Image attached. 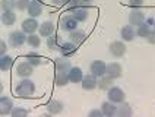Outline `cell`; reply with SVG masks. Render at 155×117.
<instances>
[{"instance_id":"6da1fadb","label":"cell","mask_w":155,"mask_h":117,"mask_svg":"<svg viewBox=\"0 0 155 117\" xmlns=\"http://www.w3.org/2000/svg\"><path fill=\"white\" fill-rule=\"evenodd\" d=\"M35 92V85L32 81L24 78L19 84L16 85V94L21 98H31Z\"/></svg>"},{"instance_id":"7a4b0ae2","label":"cell","mask_w":155,"mask_h":117,"mask_svg":"<svg viewBox=\"0 0 155 117\" xmlns=\"http://www.w3.org/2000/svg\"><path fill=\"white\" fill-rule=\"evenodd\" d=\"M25 42H26V35L24 31H15V32L9 34V44H10L13 48L22 47Z\"/></svg>"},{"instance_id":"3957f363","label":"cell","mask_w":155,"mask_h":117,"mask_svg":"<svg viewBox=\"0 0 155 117\" xmlns=\"http://www.w3.org/2000/svg\"><path fill=\"white\" fill-rule=\"evenodd\" d=\"M107 97H108V100L114 102V104H120L124 101L126 98V95H124V91L119 88V86H111L108 91H107Z\"/></svg>"},{"instance_id":"277c9868","label":"cell","mask_w":155,"mask_h":117,"mask_svg":"<svg viewBox=\"0 0 155 117\" xmlns=\"http://www.w3.org/2000/svg\"><path fill=\"white\" fill-rule=\"evenodd\" d=\"M60 28L66 32H72L78 28V19L73 15H66L61 18L60 21Z\"/></svg>"},{"instance_id":"5b68a950","label":"cell","mask_w":155,"mask_h":117,"mask_svg":"<svg viewBox=\"0 0 155 117\" xmlns=\"http://www.w3.org/2000/svg\"><path fill=\"white\" fill-rule=\"evenodd\" d=\"M108 51H110V54H111L113 57L120 59L126 53V45H124V42H121V41H113L108 45Z\"/></svg>"},{"instance_id":"8992f818","label":"cell","mask_w":155,"mask_h":117,"mask_svg":"<svg viewBox=\"0 0 155 117\" xmlns=\"http://www.w3.org/2000/svg\"><path fill=\"white\" fill-rule=\"evenodd\" d=\"M105 70H107V65L101 60H94L89 66V72L97 78H101V76L105 75Z\"/></svg>"},{"instance_id":"52a82bcc","label":"cell","mask_w":155,"mask_h":117,"mask_svg":"<svg viewBox=\"0 0 155 117\" xmlns=\"http://www.w3.org/2000/svg\"><path fill=\"white\" fill-rule=\"evenodd\" d=\"M145 22V13L139 9H135L129 13V24L132 26H139Z\"/></svg>"},{"instance_id":"ba28073f","label":"cell","mask_w":155,"mask_h":117,"mask_svg":"<svg viewBox=\"0 0 155 117\" xmlns=\"http://www.w3.org/2000/svg\"><path fill=\"white\" fill-rule=\"evenodd\" d=\"M43 9H44V6L40 0H31L26 10H28V15L31 18H38L43 13Z\"/></svg>"},{"instance_id":"9c48e42d","label":"cell","mask_w":155,"mask_h":117,"mask_svg":"<svg viewBox=\"0 0 155 117\" xmlns=\"http://www.w3.org/2000/svg\"><path fill=\"white\" fill-rule=\"evenodd\" d=\"M32 72H34V66L28 60L26 62H21L16 66V73L21 78H29V76L32 75Z\"/></svg>"},{"instance_id":"30bf717a","label":"cell","mask_w":155,"mask_h":117,"mask_svg":"<svg viewBox=\"0 0 155 117\" xmlns=\"http://www.w3.org/2000/svg\"><path fill=\"white\" fill-rule=\"evenodd\" d=\"M121 72H123V69L119 63H116V62H113V63H108L107 65V70H105V75L110 76L111 79H119L121 76Z\"/></svg>"},{"instance_id":"8fae6325","label":"cell","mask_w":155,"mask_h":117,"mask_svg":"<svg viewBox=\"0 0 155 117\" xmlns=\"http://www.w3.org/2000/svg\"><path fill=\"white\" fill-rule=\"evenodd\" d=\"M81 85H82V88H84L85 91H92V89H95V88L98 86V81H97V76H94L92 73H91V75L84 76V79H82Z\"/></svg>"},{"instance_id":"7c38bea8","label":"cell","mask_w":155,"mask_h":117,"mask_svg":"<svg viewBox=\"0 0 155 117\" xmlns=\"http://www.w3.org/2000/svg\"><path fill=\"white\" fill-rule=\"evenodd\" d=\"M12 110H13V102H12V100L2 95V98H0V114H2V116L12 114Z\"/></svg>"},{"instance_id":"4fadbf2b","label":"cell","mask_w":155,"mask_h":117,"mask_svg":"<svg viewBox=\"0 0 155 117\" xmlns=\"http://www.w3.org/2000/svg\"><path fill=\"white\" fill-rule=\"evenodd\" d=\"M37 29H38V22H37L35 18L29 16L28 19H25L22 22V31L25 34H34Z\"/></svg>"},{"instance_id":"5bb4252c","label":"cell","mask_w":155,"mask_h":117,"mask_svg":"<svg viewBox=\"0 0 155 117\" xmlns=\"http://www.w3.org/2000/svg\"><path fill=\"white\" fill-rule=\"evenodd\" d=\"M69 40L73 42V44L81 45V44H84V42H85L86 34L84 32V31H78V29H75V31L69 32Z\"/></svg>"},{"instance_id":"9a60e30c","label":"cell","mask_w":155,"mask_h":117,"mask_svg":"<svg viewBox=\"0 0 155 117\" xmlns=\"http://www.w3.org/2000/svg\"><path fill=\"white\" fill-rule=\"evenodd\" d=\"M135 35H136V32H135V29H133L132 25H126L120 29V37L123 41H133Z\"/></svg>"},{"instance_id":"2e32d148","label":"cell","mask_w":155,"mask_h":117,"mask_svg":"<svg viewBox=\"0 0 155 117\" xmlns=\"http://www.w3.org/2000/svg\"><path fill=\"white\" fill-rule=\"evenodd\" d=\"M0 19H2V24L5 26H12L16 21V15H15L13 10H3Z\"/></svg>"},{"instance_id":"e0dca14e","label":"cell","mask_w":155,"mask_h":117,"mask_svg":"<svg viewBox=\"0 0 155 117\" xmlns=\"http://www.w3.org/2000/svg\"><path fill=\"white\" fill-rule=\"evenodd\" d=\"M76 44H73L72 41L69 42H64V44H61V47L59 48L61 53V56H64V57H69V56H73L75 53H76Z\"/></svg>"},{"instance_id":"ac0fdd59","label":"cell","mask_w":155,"mask_h":117,"mask_svg":"<svg viewBox=\"0 0 155 117\" xmlns=\"http://www.w3.org/2000/svg\"><path fill=\"white\" fill-rule=\"evenodd\" d=\"M69 79L70 82H73V84H79V82H82V79H84V72L81 70V67H70L69 70Z\"/></svg>"},{"instance_id":"d6986e66","label":"cell","mask_w":155,"mask_h":117,"mask_svg":"<svg viewBox=\"0 0 155 117\" xmlns=\"http://www.w3.org/2000/svg\"><path fill=\"white\" fill-rule=\"evenodd\" d=\"M53 34H54V25H53V22L45 21V22H43V24L40 25V35H41V37L48 38Z\"/></svg>"},{"instance_id":"ffe728a7","label":"cell","mask_w":155,"mask_h":117,"mask_svg":"<svg viewBox=\"0 0 155 117\" xmlns=\"http://www.w3.org/2000/svg\"><path fill=\"white\" fill-rule=\"evenodd\" d=\"M54 82H56V85H57V86H66V85L70 82L69 72H57V70H56Z\"/></svg>"},{"instance_id":"44dd1931","label":"cell","mask_w":155,"mask_h":117,"mask_svg":"<svg viewBox=\"0 0 155 117\" xmlns=\"http://www.w3.org/2000/svg\"><path fill=\"white\" fill-rule=\"evenodd\" d=\"M116 114L120 117H129L133 114V110H132V107H130L127 102H120L119 105H117V111H116Z\"/></svg>"},{"instance_id":"7402d4cb","label":"cell","mask_w":155,"mask_h":117,"mask_svg":"<svg viewBox=\"0 0 155 117\" xmlns=\"http://www.w3.org/2000/svg\"><path fill=\"white\" fill-rule=\"evenodd\" d=\"M101 110H103L104 116H114L116 111H117V105L108 100V101H104L101 104Z\"/></svg>"},{"instance_id":"603a6c76","label":"cell","mask_w":155,"mask_h":117,"mask_svg":"<svg viewBox=\"0 0 155 117\" xmlns=\"http://www.w3.org/2000/svg\"><path fill=\"white\" fill-rule=\"evenodd\" d=\"M61 110H63V102L59 100H51L47 104V111L50 114H59L61 113Z\"/></svg>"},{"instance_id":"cb8c5ba5","label":"cell","mask_w":155,"mask_h":117,"mask_svg":"<svg viewBox=\"0 0 155 117\" xmlns=\"http://www.w3.org/2000/svg\"><path fill=\"white\" fill-rule=\"evenodd\" d=\"M54 65H56V70H57V72H69L70 67H72L70 66V63H69V60H66L64 56H63V57L56 59Z\"/></svg>"},{"instance_id":"d4e9b609","label":"cell","mask_w":155,"mask_h":117,"mask_svg":"<svg viewBox=\"0 0 155 117\" xmlns=\"http://www.w3.org/2000/svg\"><path fill=\"white\" fill-rule=\"evenodd\" d=\"M72 12V15L78 19V22H85L86 19H88V10L84 6H79V8L73 9V10H70Z\"/></svg>"},{"instance_id":"484cf974","label":"cell","mask_w":155,"mask_h":117,"mask_svg":"<svg viewBox=\"0 0 155 117\" xmlns=\"http://www.w3.org/2000/svg\"><path fill=\"white\" fill-rule=\"evenodd\" d=\"M25 59L32 65V66H40V65H43L44 60L43 57L38 54V53H35V51H29V53H26Z\"/></svg>"},{"instance_id":"4316f807","label":"cell","mask_w":155,"mask_h":117,"mask_svg":"<svg viewBox=\"0 0 155 117\" xmlns=\"http://www.w3.org/2000/svg\"><path fill=\"white\" fill-rule=\"evenodd\" d=\"M113 81H114V79H111L110 76H107V75L101 76L100 81H98V88L103 89V91H108L113 86Z\"/></svg>"},{"instance_id":"83f0119b","label":"cell","mask_w":155,"mask_h":117,"mask_svg":"<svg viewBox=\"0 0 155 117\" xmlns=\"http://www.w3.org/2000/svg\"><path fill=\"white\" fill-rule=\"evenodd\" d=\"M12 65H13V60H12L10 56H6V54H5V56H0V70H2V72L10 70Z\"/></svg>"},{"instance_id":"f1b7e54d","label":"cell","mask_w":155,"mask_h":117,"mask_svg":"<svg viewBox=\"0 0 155 117\" xmlns=\"http://www.w3.org/2000/svg\"><path fill=\"white\" fill-rule=\"evenodd\" d=\"M26 44L28 45H31L32 48H37V47H40V44H41V35L38 37L37 34H29L28 37H26Z\"/></svg>"},{"instance_id":"f546056e","label":"cell","mask_w":155,"mask_h":117,"mask_svg":"<svg viewBox=\"0 0 155 117\" xmlns=\"http://www.w3.org/2000/svg\"><path fill=\"white\" fill-rule=\"evenodd\" d=\"M151 34V26L148 25V24H142V25L138 26V31H136V35L138 37H140V38H147L148 35Z\"/></svg>"},{"instance_id":"4dcf8cb0","label":"cell","mask_w":155,"mask_h":117,"mask_svg":"<svg viewBox=\"0 0 155 117\" xmlns=\"http://www.w3.org/2000/svg\"><path fill=\"white\" fill-rule=\"evenodd\" d=\"M47 47L50 48V50H59L60 47H59V37L57 35H50L48 38H47Z\"/></svg>"},{"instance_id":"1f68e13d","label":"cell","mask_w":155,"mask_h":117,"mask_svg":"<svg viewBox=\"0 0 155 117\" xmlns=\"http://www.w3.org/2000/svg\"><path fill=\"white\" fill-rule=\"evenodd\" d=\"M16 0H2V10H13Z\"/></svg>"},{"instance_id":"d6a6232c","label":"cell","mask_w":155,"mask_h":117,"mask_svg":"<svg viewBox=\"0 0 155 117\" xmlns=\"http://www.w3.org/2000/svg\"><path fill=\"white\" fill-rule=\"evenodd\" d=\"M12 116L13 117H24V116H28V110H24V109H15L12 110Z\"/></svg>"},{"instance_id":"836d02e7","label":"cell","mask_w":155,"mask_h":117,"mask_svg":"<svg viewBox=\"0 0 155 117\" xmlns=\"http://www.w3.org/2000/svg\"><path fill=\"white\" fill-rule=\"evenodd\" d=\"M29 2L31 0H16V9L18 10H25V9H28Z\"/></svg>"},{"instance_id":"e575fe53","label":"cell","mask_w":155,"mask_h":117,"mask_svg":"<svg viewBox=\"0 0 155 117\" xmlns=\"http://www.w3.org/2000/svg\"><path fill=\"white\" fill-rule=\"evenodd\" d=\"M129 5L132 6V8L139 9L142 5H143V0H129Z\"/></svg>"},{"instance_id":"d590c367","label":"cell","mask_w":155,"mask_h":117,"mask_svg":"<svg viewBox=\"0 0 155 117\" xmlns=\"http://www.w3.org/2000/svg\"><path fill=\"white\" fill-rule=\"evenodd\" d=\"M68 5H69V10H73V9H76V8L81 6L79 0H69V2H68Z\"/></svg>"},{"instance_id":"8d00e7d4","label":"cell","mask_w":155,"mask_h":117,"mask_svg":"<svg viewBox=\"0 0 155 117\" xmlns=\"http://www.w3.org/2000/svg\"><path fill=\"white\" fill-rule=\"evenodd\" d=\"M89 116H91V117H95V116H97V117L104 116V114H103V110H97V109H95V110H91V111H89Z\"/></svg>"},{"instance_id":"74e56055","label":"cell","mask_w":155,"mask_h":117,"mask_svg":"<svg viewBox=\"0 0 155 117\" xmlns=\"http://www.w3.org/2000/svg\"><path fill=\"white\" fill-rule=\"evenodd\" d=\"M6 50H8V48H6V42L2 40V41H0V56H5V54H6Z\"/></svg>"},{"instance_id":"f35d334b","label":"cell","mask_w":155,"mask_h":117,"mask_svg":"<svg viewBox=\"0 0 155 117\" xmlns=\"http://www.w3.org/2000/svg\"><path fill=\"white\" fill-rule=\"evenodd\" d=\"M147 40H148L149 44H155V29L154 31H151V34L147 37Z\"/></svg>"},{"instance_id":"ab89813d","label":"cell","mask_w":155,"mask_h":117,"mask_svg":"<svg viewBox=\"0 0 155 117\" xmlns=\"http://www.w3.org/2000/svg\"><path fill=\"white\" fill-rule=\"evenodd\" d=\"M92 2H94V0H79L81 6H84V8H89V6L92 5Z\"/></svg>"},{"instance_id":"60d3db41","label":"cell","mask_w":155,"mask_h":117,"mask_svg":"<svg viewBox=\"0 0 155 117\" xmlns=\"http://www.w3.org/2000/svg\"><path fill=\"white\" fill-rule=\"evenodd\" d=\"M53 2H54L56 5H63V3H68L69 0H53Z\"/></svg>"},{"instance_id":"b9f144b4","label":"cell","mask_w":155,"mask_h":117,"mask_svg":"<svg viewBox=\"0 0 155 117\" xmlns=\"http://www.w3.org/2000/svg\"><path fill=\"white\" fill-rule=\"evenodd\" d=\"M154 29H155V22H154Z\"/></svg>"}]
</instances>
